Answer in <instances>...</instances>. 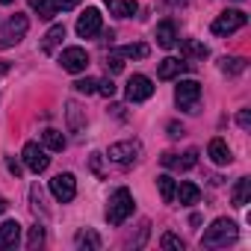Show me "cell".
<instances>
[{
  "mask_svg": "<svg viewBox=\"0 0 251 251\" xmlns=\"http://www.w3.org/2000/svg\"><path fill=\"white\" fill-rule=\"evenodd\" d=\"M248 21V15L242 9H225L216 21H213V33L216 36H233L236 30H242Z\"/></svg>",
  "mask_w": 251,
  "mask_h": 251,
  "instance_id": "cell-6",
  "label": "cell"
},
{
  "mask_svg": "<svg viewBox=\"0 0 251 251\" xmlns=\"http://www.w3.org/2000/svg\"><path fill=\"white\" fill-rule=\"evenodd\" d=\"M106 6H109V15L115 18H133L139 9L136 0H106Z\"/></svg>",
  "mask_w": 251,
  "mask_h": 251,
  "instance_id": "cell-18",
  "label": "cell"
},
{
  "mask_svg": "<svg viewBox=\"0 0 251 251\" xmlns=\"http://www.w3.org/2000/svg\"><path fill=\"white\" fill-rule=\"evenodd\" d=\"M98 92H100L103 98H112V95H115V83H112V80H100V83H98Z\"/></svg>",
  "mask_w": 251,
  "mask_h": 251,
  "instance_id": "cell-32",
  "label": "cell"
},
{
  "mask_svg": "<svg viewBox=\"0 0 251 251\" xmlns=\"http://www.w3.org/2000/svg\"><path fill=\"white\" fill-rule=\"evenodd\" d=\"M175 103H177L183 112H198L201 86H198L195 80H177V86H175Z\"/></svg>",
  "mask_w": 251,
  "mask_h": 251,
  "instance_id": "cell-3",
  "label": "cell"
},
{
  "mask_svg": "<svg viewBox=\"0 0 251 251\" xmlns=\"http://www.w3.org/2000/svg\"><path fill=\"white\" fill-rule=\"evenodd\" d=\"M92 169L100 175V154H92Z\"/></svg>",
  "mask_w": 251,
  "mask_h": 251,
  "instance_id": "cell-37",
  "label": "cell"
},
{
  "mask_svg": "<svg viewBox=\"0 0 251 251\" xmlns=\"http://www.w3.org/2000/svg\"><path fill=\"white\" fill-rule=\"evenodd\" d=\"M42 145H45L48 151H62V148H65V136H62L59 130L48 127V130L42 133Z\"/></svg>",
  "mask_w": 251,
  "mask_h": 251,
  "instance_id": "cell-21",
  "label": "cell"
},
{
  "mask_svg": "<svg viewBox=\"0 0 251 251\" xmlns=\"http://www.w3.org/2000/svg\"><path fill=\"white\" fill-rule=\"evenodd\" d=\"M236 124H239L242 130H248V127H251V112H248V109H242V112L236 115Z\"/></svg>",
  "mask_w": 251,
  "mask_h": 251,
  "instance_id": "cell-33",
  "label": "cell"
},
{
  "mask_svg": "<svg viewBox=\"0 0 251 251\" xmlns=\"http://www.w3.org/2000/svg\"><path fill=\"white\" fill-rule=\"evenodd\" d=\"M236 225L230 222V219H216L207 230H204V236H201V245L204 248H222V245H227V242H233L236 239Z\"/></svg>",
  "mask_w": 251,
  "mask_h": 251,
  "instance_id": "cell-2",
  "label": "cell"
},
{
  "mask_svg": "<svg viewBox=\"0 0 251 251\" xmlns=\"http://www.w3.org/2000/svg\"><path fill=\"white\" fill-rule=\"evenodd\" d=\"M121 59H145L151 50H148V45H124V48H118L115 50Z\"/></svg>",
  "mask_w": 251,
  "mask_h": 251,
  "instance_id": "cell-24",
  "label": "cell"
},
{
  "mask_svg": "<svg viewBox=\"0 0 251 251\" xmlns=\"http://www.w3.org/2000/svg\"><path fill=\"white\" fill-rule=\"evenodd\" d=\"M186 68H189V62H186V59L166 56V59L160 62V68H157V77H160V80H177V77H180Z\"/></svg>",
  "mask_w": 251,
  "mask_h": 251,
  "instance_id": "cell-12",
  "label": "cell"
},
{
  "mask_svg": "<svg viewBox=\"0 0 251 251\" xmlns=\"http://www.w3.org/2000/svg\"><path fill=\"white\" fill-rule=\"evenodd\" d=\"M0 3H3V6H9V3H15V0H0Z\"/></svg>",
  "mask_w": 251,
  "mask_h": 251,
  "instance_id": "cell-40",
  "label": "cell"
},
{
  "mask_svg": "<svg viewBox=\"0 0 251 251\" xmlns=\"http://www.w3.org/2000/svg\"><path fill=\"white\" fill-rule=\"evenodd\" d=\"M77 248H100V236L95 230H83L77 236Z\"/></svg>",
  "mask_w": 251,
  "mask_h": 251,
  "instance_id": "cell-27",
  "label": "cell"
},
{
  "mask_svg": "<svg viewBox=\"0 0 251 251\" xmlns=\"http://www.w3.org/2000/svg\"><path fill=\"white\" fill-rule=\"evenodd\" d=\"M124 92H127V100L130 103H142L154 95V80L145 77V74H133L127 80V86H124Z\"/></svg>",
  "mask_w": 251,
  "mask_h": 251,
  "instance_id": "cell-7",
  "label": "cell"
},
{
  "mask_svg": "<svg viewBox=\"0 0 251 251\" xmlns=\"http://www.w3.org/2000/svg\"><path fill=\"white\" fill-rule=\"evenodd\" d=\"M251 198V177H239L233 186V207H245Z\"/></svg>",
  "mask_w": 251,
  "mask_h": 251,
  "instance_id": "cell-20",
  "label": "cell"
},
{
  "mask_svg": "<svg viewBox=\"0 0 251 251\" xmlns=\"http://www.w3.org/2000/svg\"><path fill=\"white\" fill-rule=\"evenodd\" d=\"M207 154H210V160H213L216 166H230V160H233V154H230V148H227L225 139H210Z\"/></svg>",
  "mask_w": 251,
  "mask_h": 251,
  "instance_id": "cell-15",
  "label": "cell"
},
{
  "mask_svg": "<svg viewBox=\"0 0 251 251\" xmlns=\"http://www.w3.org/2000/svg\"><path fill=\"white\" fill-rule=\"evenodd\" d=\"M106 65H109L112 71H121V65H124V62H121V56H118V53H109V62H106Z\"/></svg>",
  "mask_w": 251,
  "mask_h": 251,
  "instance_id": "cell-35",
  "label": "cell"
},
{
  "mask_svg": "<svg viewBox=\"0 0 251 251\" xmlns=\"http://www.w3.org/2000/svg\"><path fill=\"white\" fill-rule=\"evenodd\" d=\"M21 157H24V166H27L30 172H36V175L50 166V157H48V151H45L39 142H27L24 151H21Z\"/></svg>",
  "mask_w": 251,
  "mask_h": 251,
  "instance_id": "cell-9",
  "label": "cell"
},
{
  "mask_svg": "<svg viewBox=\"0 0 251 251\" xmlns=\"http://www.w3.org/2000/svg\"><path fill=\"white\" fill-rule=\"evenodd\" d=\"M172 3H175V6H177V3H186V0H172Z\"/></svg>",
  "mask_w": 251,
  "mask_h": 251,
  "instance_id": "cell-41",
  "label": "cell"
},
{
  "mask_svg": "<svg viewBox=\"0 0 251 251\" xmlns=\"http://www.w3.org/2000/svg\"><path fill=\"white\" fill-rule=\"evenodd\" d=\"M56 6H59L62 12H68V9H74V6H80V0H56Z\"/></svg>",
  "mask_w": 251,
  "mask_h": 251,
  "instance_id": "cell-34",
  "label": "cell"
},
{
  "mask_svg": "<svg viewBox=\"0 0 251 251\" xmlns=\"http://www.w3.org/2000/svg\"><path fill=\"white\" fill-rule=\"evenodd\" d=\"M133 216V195H130V189H115L112 195H109V204H106V222L109 225H124Z\"/></svg>",
  "mask_w": 251,
  "mask_h": 251,
  "instance_id": "cell-1",
  "label": "cell"
},
{
  "mask_svg": "<svg viewBox=\"0 0 251 251\" xmlns=\"http://www.w3.org/2000/svg\"><path fill=\"white\" fill-rule=\"evenodd\" d=\"M42 242H45V227H42V225H36V227L30 230V239H27V245H30V248H39Z\"/></svg>",
  "mask_w": 251,
  "mask_h": 251,
  "instance_id": "cell-31",
  "label": "cell"
},
{
  "mask_svg": "<svg viewBox=\"0 0 251 251\" xmlns=\"http://www.w3.org/2000/svg\"><path fill=\"white\" fill-rule=\"evenodd\" d=\"M183 56L186 59H204L207 56V45H201V42H183Z\"/></svg>",
  "mask_w": 251,
  "mask_h": 251,
  "instance_id": "cell-25",
  "label": "cell"
},
{
  "mask_svg": "<svg viewBox=\"0 0 251 251\" xmlns=\"http://www.w3.org/2000/svg\"><path fill=\"white\" fill-rule=\"evenodd\" d=\"M160 245H163V248H169V251H183V239H180V236H175V233H166V236L160 239Z\"/></svg>",
  "mask_w": 251,
  "mask_h": 251,
  "instance_id": "cell-30",
  "label": "cell"
},
{
  "mask_svg": "<svg viewBox=\"0 0 251 251\" xmlns=\"http://www.w3.org/2000/svg\"><path fill=\"white\" fill-rule=\"evenodd\" d=\"M6 207H9V204H6V198L0 195V213H6Z\"/></svg>",
  "mask_w": 251,
  "mask_h": 251,
  "instance_id": "cell-39",
  "label": "cell"
},
{
  "mask_svg": "<svg viewBox=\"0 0 251 251\" xmlns=\"http://www.w3.org/2000/svg\"><path fill=\"white\" fill-rule=\"evenodd\" d=\"M30 30V18L27 15H12L3 27H0V48H12L18 45Z\"/></svg>",
  "mask_w": 251,
  "mask_h": 251,
  "instance_id": "cell-5",
  "label": "cell"
},
{
  "mask_svg": "<svg viewBox=\"0 0 251 251\" xmlns=\"http://www.w3.org/2000/svg\"><path fill=\"white\" fill-rule=\"evenodd\" d=\"M195 160H198V151H195V148H192V151H186L183 157H177V154H163V166H169V169H180V172L192 169V166H195Z\"/></svg>",
  "mask_w": 251,
  "mask_h": 251,
  "instance_id": "cell-16",
  "label": "cell"
},
{
  "mask_svg": "<svg viewBox=\"0 0 251 251\" xmlns=\"http://www.w3.org/2000/svg\"><path fill=\"white\" fill-rule=\"evenodd\" d=\"M154 36H157V45H160V48L172 50V48L177 45V27H175V21H160Z\"/></svg>",
  "mask_w": 251,
  "mask_h": 251,
  "instance_id": "cell-14",
  "label": "cell"
},
{
  "mask_svg": "<svg viewBox=\"0 0 251 251\" xmlns=\"http://www.w3.org/2000/svg\"><path fill=\"white\" fill-rule=\"evenodd\" d=\"M219 68H222V74H239V71H245V59H239V56H230L227 59L225 56Z\"/></svg>",
  "mask_w": 251,
  "mask_h": 251,
  "instance_id": "cell-26",
  "label": "cell"
},
{
  "mask_svg": "<svg viewBox=\"0 0 251 251\" xmlns=\"http://www.w3.org/2000/svg\"><path fill=\"white\" fill-rule=\"evenodd\" d=\"M74 89H77L80 95H92V92H98V80H95V77H83V80L74 83Z\"/></svg>",
  "mask_w": 251,
  "mask_h": 251,
  "instance_id": "cell-29",
  "label": "cell"
},
{
  "mask_svg": "<svg viewBox=\"0 0 251 251\" xmlns=\"http://www.w3.org/2000/svg\"><path fill=\"white\" fill-rule=\"evenodd\" d=\"M6 166H9V172H12V175H21V166H18V163H15V160H9V163H6Z\"/></svg>",
  "mask_w": 251,
  "mask_h": 251,
  "instance_id": "cell-38",
  "label": "cell"
},
{
  "mask_svg": "<svg viewBox=\"0 0 251 251\" xmlns=\"http://www.w3.org/2000/svg\"><path fill=\"white\" fill-rule=\"evenodd\" d=\"M180 133H183V127H180V124H169V136H172V139H177Z\"/></svg>",
  "mask_w": 251,
  "mask_h": 251,
  "instance_id": "cell-36",
  "label": "cell"
},
{
  "mask_svg": "<svg viewBox=\"0 0 251 251\" xmlns=\"http://www.w3.org/2000/svg\"><path fill=\"white\" fill-rule=\"evenodd\" d=\"M21 242V225L15 219H6L3 225H0V245L3 248H15Z\"/></svg>",
  "mask_w": 251,
  "mask_h": 251,
  "instance_id": "cell-13",
  "label": "cell"
},
{
  "mask_svg": "<svg viewBox=\"0 0 251 251\" xmlns=\"http://www.w3.org/2000/svg\"><path fill=\"white\" fill-rule=\"evenodd\" d=\"M59 65H62L68 74H80V71H86V65H89V53H86V48H80V45L65 48V50L59 53Z\"/></svg>",
  "mask_w": 251,
  "mask_h": 251,
  "instance_id": "cell-8",
  "label": "cell"
},
{
  "mask_svg": "<svg viewBox=\"0 0 251 251\" xmlns=\"http://www.w3.org/2000/svg\"><path fill=\"white\" fill-rule=\"evenodd\" d=\"M62 39H65V27L62 24H53L48 33H45V42H42V50L45 53H53L59 45H62Z\"/></svg>",
  "mask_w": 251,
  "mask_h": 251,
  "instance_id": "cell-19",
  "label": "cell"
},
{
  "mask_svg": "<svg viewBox=\"0 0 251 251\" xmlns=\"http://www.w3.org/2000/svg\"><path fill=\"white\" fill-rule=\"evenodd\" d=\"M100 27H103V15H100L95 6H89V9L77 18V36H80V39H92V36H98Z\"/></svg>",
  "mask_w": 251,
  "mask_h": 251,
  "instance_id": "cell-11",
  "label": "cell"
},
{
  "mask_svg": "<svg viewBox=\"0 0 251 251\" xmlns=\"http://www.w3.org/2000/svg\"><path fill=\"white\" fill-rule=\"evenodd\" d=\"M50 192H53V198L62 201V204L74 201V195H77V180H74V175H71V172L56 175V177L50 180Z\"/></svg>",
  "mask_w": 251,
  "mask_h": 251,
  "instance_id": "cell-10",
  "label": "cell"
},
{
  "mask_svg": "<svg viewBox=\"0 0 251 251\" xmlns=\"http://www.w3.org/2000/svg\"><path fill=\"white\" fill-rule=\"evenodd\" d=\"M175 198L180 201V207H192V204H198V201H201V189H198L195 183L183 180V183L175 189Z\"/></svg>",
  "mask_w": 251,
  "mask_h": 251,
  "instance_id": "cell-17",
  "label": "cell"
},
{
  "mask_svg": "<svg viewBox=\"0 0 251 251\" xmlns=\"http://www.w3.org/2000/svg\"><path fill=\"white\" fill-rule=\"evenodd\" d=\"M106 157H109L112 163H118V166H133V163L142 160V142H136V139L115 142V145H109Z\"/></svg>",
  "mask_w": 251,
  "mask_h": 251,
  "instance_id": "cell-4",
  "label": "cell"
},
{
  "mask_svg": "<svg viewBox=\"0 0 251 251\" xmlns=\"http://www.w3.org/2000/svg\"><path fill=\"white\" fill-rule=\"evenodd\" d=\"M30 6L39 12V18H45V21H50L56 12H59V6H56V0H30Z\"/></svg>",
  "mask_w": 251,
  "mask_h": 251,
  "instance_id": "cell-22",
  "label": "cell"
},
{
  "mask_svg": "<svg viewBox=\"0 0 251 251\" xmlns=\"http://www.w3.org/2000/svg\"><path fill=\"white\" fill-rule=\"evenodd\" d=\"M83 124H86V118L80 115V106H77V103H68V127L77 133V130L83 127Z\"/></svg>",
  "mask_w": 251,
  "mask_h": 251,
  "instance_id": "cell-28",
  "label": "cell"
},
{
  "mask_svg": "<svg viewBox=\"0 0 251 251\" xmlns=\"http://www.w3.org/2000/svg\"><path fill=\"white\" fill-rule=\"evenodd\" d=\"M157 186H160L163 201H166V204H172V201H175V189H177L175 177H172V175H160V177H157Z\"/></svg>",
  "mask_w": 251,
  "mask_h": 251,
  "instance_id": "cell-23",
  "label": "cell"
}]
</instances>
